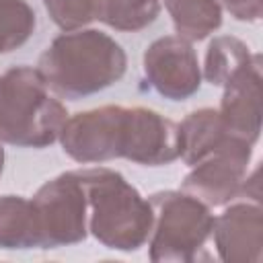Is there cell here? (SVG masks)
<instances>
[{"label": "cell", "instance_id": "obj_1", "mask_svg": "<svg viewBox=\"0 0 263 263\" xmlns=\"http://www.w3.org/2000/svg\"><path fill=\"white\" fill-rule=\"evenodd\" d=\"M49 90L82 99L119 82L127 70L123 47L99 29H78L55 37L37 62Z\"/></svg>", "mask_w": 263, "mask_h": 263}, {"label": "cell", "instance_id": "obj_2", "mask_svg": "<svg viewBox=\"0 0 263 263\" xmlns=\"http://www.w3.org/2000/svg\"><path fill=\"white\" fill-rule=\"evenodd\" d=\"M76 175L88 201V232L113 251L142 249L152 230L150 201L113 168L88 166Z\"/></svg>", "mask_w": 263, "mask_h": 263}, {"label": "cell", "instance_id": "obj_3", "mask_svg": "<svg viewBox=\"0 0 263 263\" xmlns=\"http://www.w3.org/2000/svg\"><path fill=\"white\" fill-rule=\"evenodd\" d=\"M66 119V107L49 92L37 68L14 66L0 74L2 144L45 148L58 142Z\"/></svg>", "mask_w": 263, "mask_h": 263}, {"label": "cell", "instance_id": "obj_4", "mask_svg": "<svg viewBox=\"0 0 263 263\" xmlns=\"http://www.w3.org/2000/svg\"><path fill=\"white\" fill-rule=\"evenodd\" d=\"M148 201L154 216L148 236L150 261L191 263L208 257L203 251L214 228L210 205L181 189L152 193Z\"/></svg>", "mask_w": 263, "mask_h": 263}, {"label": "cell", "instance_id": "obj_5", "mask_svg": "<svg viewBox=\"0 0 263 263\" xmlns=\"http://www.w3.org/2000/svg\"><path fill=\"white\" fill-rule=\"evenodd\" d=\"M39 249L82 242L88 234V201L76 171L45 181L31 199Z\"/></svg>", "mask_w": 263, "mask_h": 263}, {"label": "cell", "instance_id": "obj_6", "mask_svg": "<svg viewBox=\"0 0 263 263\" xmlns=\"http://www.w3.org/2000/svg\"><path fill=\"white\" fill-rule=\"evenodd\" d=\"M125 111L121 105H103L66 119L60 132L62 150L80 164H101L123 156Z\"/></svg>", "mask_w": 263, "mask_h": 263}, {"label": "cell", "instance_id": "obj_7", "mask_svg": "<svg viewBox=\"0 0 263 263\" xmlns=\"http://www.w3.org/2000/svg\"><path fill=\"white\" fill-rule=\"evenodd\" d=\"M251 158L253 146L230 138L224 146L191 166L181 183V191L197 197L210 208L226 205L240 197Z\"/></svg>", "mask_w": 263, "mask_h": 263}, {"label": "cell", "instance_id": "obj_8", "mask_svg": "<svg viewBox=\"0 0 263 263\" xmlns=\"http://www.w3.org/2000/svg\"><path fill=\"white\" fill-rule=\"evenodd\" d=\"M144 74L150 86L168 101H185L201 86V68L193 45L179 35H164L144 51Z\"/></svg>", "mask_w": 263, "mask_h": 263}, {"label": "cell", "instance_id": "obj_9", "mask_svg": "<svg viewBox=\"0 0 263 263\" xmlns=\"http://www.w3.org/2000/svg\"><path fill=\"white\" fill-rule=\"evenodd\" d=\"M179 150V123L148 107H127L121 158L144 166H162L177 160Z\"/></svg>", "mask_w": 263, "mask_h": 263}, {"label": "cell", "instance_id": "obj_10", "mask_svg": "<svg viewBox=\"0 0 263 263\" xmlns=\"http://www.w3.org/2000/svg\"><path fill=\"white\" fill-rule=\"evenodd\" d=\"M261 101H263V72L261 55L255 53L253 62L232 74L222 92L220 119L232 138H238L251 146L261 136Z\"/></svg>", "mask_w": 263, "mask_h": 263}, {"label": "cell", "instance_id": "obj_11", "mask_svg": "<svg viewBox=\"0 0 263 263\" xmlns=\"http://www.w3.org/2000/svg\"><path fill=\"white\" fill-rule=\"evenodd\" d=\"M212 240L226 263H259L263 257V210L255 201H238L214 218Z\"/></svg>", "mask_w": 263, "mask_h": 263}, {"label": "cell", "instance_id": "obj_12", "mask_svg": "<svg viewBox=\"0 0 263 263\" xmlns=\"http://www.w3.org/2000/svg\"><path fill=\"white\" fill-rule=\"evenodd\" d=\"M230 138L232 136L226 132L218 109H195L179 123V158H183L185 164L193 166L205 156H210L214 150L224 146Z\"/></svg>", "mask_w": 263, "mask_h": 263}, {"label": "cell", "instance_id": "obj_13", "mask_svg": "<svg viewBox=\"0 0 263 263\" xmlns=\"http://www.w3.org/2000/svg\"><path fill=\"white\" fill-rule=\"evenodd\" d=\"M171 14L175 33L193 43L212 35L222 25V6L218 0H162Z\"/></svg>", "mask_w": 263, "mask_h": 263}, {"label": "cell", "instance_id": "obj_14", "mask_svg": "<svg viewBox=\"0 0 263 263\" xmlns=\"http://www.w3.org/2000/svg\"><path fill=\"white\" fill-rule=\"evenodd\" d=\"M0 249H39L31 199L21 195H0Z\"/></svg>", "mask_w": 263, "mask_h": 263}, {"label": "cell", "instance_id": "obj_15", "mask_svg": "<svg viewBox=\"0 0 263 263\" xmlns=\"http://www.w3.org/2000/svg\"><path fill=\"white\" fill-rule=\"evenodd\" d=\"M253 58L255 53H251L249 45L238 37L232 35L214 37L205 51L201 78H205L214 86H224L226 80L247 64H251Z\"/></svg>", "mask_w": 263, "mask_h": 263}, {"label": "cell", "instance_id": "obj_16", "mask_svg": "<svg viewBox=\"0 0 263 263\" xmlns=\"http://www.w3.org/2000/svg\"><path fill=\"white\" fill-rule=\"evenodd\" d=\"M160 0H97V18L123 33H136L156 21Z\"/></svg>", "mask_w": 263, "mask_h": 263}, {"label": "cell", "instance_id": "obj_17", "mask_svg": "<svg viewBox=\"0 0 263 263\" xmlns=\"http://www.w3.org/2000/svg\"><path fill=\"white\" fill-rule=\"evenodd\" d=\"M35 25V10L27 0H0V55L27 43Z\"/></svg>", "mask_w": 263, "mask_h": 263}, {"label": "cell", "instance_id": "obj_18", "mask_svg": "<svg viewBox=\"0 0 263 263\" xmlns=\"http://www.w3.org/2000/svg\"><path fill=\"white\" fill-rule=\"evenodd\" d=\"M43 6L64 33L84 29L97 18V0H43Z\"/></svg>", "mask_w": 263, "mask_h": 263}, {"label": "cell", "instance_id": "obj_19", "mask_svg": "<svg viewBox=\"0 0 263 263\" xmlns=\"http://www.w3.org/2000/svg\"><path fill=\"white\" fill-rule=\"evenodd\" d=\"M222 4L236 21H245V23L259 21L263 12L261 0H222Z\"/></svg>", "mask_w": 263, "mask_h": 263}, {"label": "cell", "instance_id": "obj_20", "mask_svg": "<svg viewBox=\"0 0 263 263\" xmlns=\"http://www.w3.org/2000/svg\"><path fill=\"white\" fill-rule=\"evenodd\" d=\"M2 171H4V148H2V142H0V177H2Z\"/></svg>", "mask_w": 263, "mask_h": 263}]
</instances>
